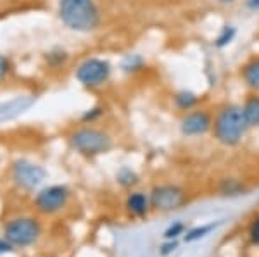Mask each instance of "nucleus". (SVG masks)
<instances>
[{
    "label": "nucleus",
    "instance_id": "f257e3e1",
    "mask_svg": "<svg viewBox=\"0 0 259 257\" xmlns=\"http://www.w3.org/2000/svg\"><path fill=\"white\" fill-rule=\"evenodd\" d=\"M249 124L244 118V111L239 104H225L221 106L212 119L211 133L214 140L223 147H235L244 140Z\"/></svg>",
    "mask_w": 259,
    "mask_h": 257
},
{
    "label": "nucleus",
    "instance_id": "f03ea898",
    "mask_svg": "<svg viewBox=\"0 0 259 257\" xmlns=\"http://www.w3.org/2000/svg\"><path fill=\"white\" fill-rule=\"evenodd\" d=\"M59 19L66 28L78 33H90L100 26L102 14L94 0H59Z\"/></svg>",
    "mask_w": 259,
    "mask_h": 257
},
{
    "label": "nucleus",
    "instance_id": "7ed1b4c3",
    "mask_svg": "<svg viewBox=\"0 0 259 257\" xmlns=\"http://www.w3.org/2000/svg\"><path fill=\"white\" fill-rule=\"evenodd\" d=\"M69 145L76 154L83 157H97L112 148V136L107 131L100 130L95 126H81L71 131Z\"/></svg>",
    "mask_w": 259,
    "mask_h": 257
},
{
    "label": "nucleus",
    "instance_id": "20e7f679",
    "mask_svg": "<svg viewBox=\"0 0 259 257\" xmlns=\"http://www.w3.org/2000/svg\"><path fill=\"white\" fill-rule=\"evenodd\" d=\"M41 235V226L38 219L19 216L14 218L4 226V238L12 247H30Z\"/></svg>",
    "mask_w": 259,
    "mask_h": 257
},
{
    "label": "nucleus",
    "instance_id": "39448f33",
    "mask_svg": "<svg viewBox=\"0 0 259 257\" xmlns=\"http://www.w3.org/2000/svg\"><path fill=\"white\" fill-rule=\"evenodd\" d=\"M111 74L112 68L109 61L99 59V57H89V59L78 64L76 71H74V78L81 86L94 90L106 85L111 80Z\"/></svg>",
    "mask_w": 259,
    "mask_h": 257
},
{
    "label": "nucleus",
    "instance_id": "423d86ee",
    "mask_svg": "<svg viewBox=\"0 0 259 257\" xmlns=\"http://www.w3.org/2000/svg\"><path fill=\"white\" fill-rule=\"evenodd\" d=\"M150 205L157 213H173L185 205L187 190L177 183H161L156 185L149 192Z\"/></svg>",
    "mask_w": 259,
    "mask_h": 257
},
{
    "label": "nucleus",
    "instance_id": "0eeeda50",
    "mask_svg": "<svg viewBox=\"0 0 259 257\" xmlns=\"http://www.w3.org/2000/svg\"><path fill=\"white\" fill-rule=\"evenodd\" d=\"M71 192L64 185H50L41 188L33 198V205L44 216H52L57 214L68 205Z\"/></svg>",
    "mask_w": 259,
    "mask_h": 257
},
{
    "label": "nucleus",
    "instance_id": "6e6552de",
    "mask_svg": "<svg viewBox=\"0 0 259 257\" xmlns=\"http://www.w3.org/2000/svg\"><path fill=\"white\" fill-rule=\"evenodd\" d=\"M45 178H47V171L40 164L31 163L28 159H19L12 166V180L24 190H35L44 183Z\"/></svg>",
    "mask_w": 259,
    "mask_h": 257
},
{
    "label": "nucleus",
    "instance_id": "1a4fd4ad",
    "mask_svg": "<svg viewBox=\"0 0 259 257\" xmlns=\"http://www.w3.org/2000/svg\"><path fill=\"white\" fill-rule=\"evenodd\" d=\"M212 119L214 116L209 111L197 107V109L183 114L182 121H180V131L183 136H189V138L202 136L212 130Z\"/></svg>",
    "mask_w": 259,
    "mask_h": 257
},
{
    "label": "nucleus",
    "instance_id": "9d476101",
    "mask_svg": "<svg viewBox=\"0 0 259 257\" xmlns=\"http://www.w3.org/2000/svg\"><path fill=\"white\" fill-rule=\"evenodd\" d=\"M124 207H126L128 214L133 218H144L149 214V211L152 209L150 205V197L149 193L145 192H132L128 193L126 197V202H124Z\"/></svg>",
    "mask_w": 259,
    "mask_h": 257
},
{
    "label": "nucleus",
    "instance_id": "9b49d317",
    "mask_svg": "<svg viewBox=\"0 0 259 257\" xmlns=\"http://www.w3.org/2000/svg\"><path fill=\"white\" fill-rule=\"evenodd\" d=\"M240 78L245 88L252 93H259V56L250 57L240 68Z\"/></svg>",
    "mask_w": 259,
    "mask_h": 257
},
{
    "label": "nucleus",
    "instance_id": "f8f14e48",
    "mask_svg": "<svg viewBox=\"0 0 259 257\" xmlns=\"http://www.w3.org/2000/svg\"><path fill=\"white\" fill-rule=\"evenodd\" d=\"M200 97L192 90H178L177 93L173 95V106L177 107L178 111H182L183 114L189 113V111H194L199 107Z\"/></svg>",
    "mask_w": 259,
    "mask_h": 257
},
{
    "label": "nucleus",
    "instance_id": "ddd939ff",
    "mask_svg": "<svg viewBox=\"0 0 259 257\" xmlns=\"http://www.w3.org/2000/svg\"><path fill=\"white\" fill-rule=\"evenodd\" d=\"M242 111H244V118L249 128L259 130V93L250 92L242 104Z\"/></svg>",
    "mask_w": 259,
    "mask_h": 257
},
{
    "label": "nucleus",
    "instance_id": "4468645a",
    "mask_svg": "<svg viewBox=\"0 0 259 257\" xmlns=\"http://www.w3.org/2000/svg\"><path fill=\"white\" fill-rule=\"evenodd\" d=\"M116 181L123 186V188H133L137 183H139V175L133 171L128 166H123L118 173H116Z\"/></svg>",
    "mask_w": 259,
    "mask_h": 257
},
{
    "label": "nucleus",
    "instance_id": "2eb2a0df",
    "mask_svg": "<svg viewBox=\"0 0 259 257\" xmlns=\"http://www.w3.org/2000/svg\"><path fill=\"white\" fill-rule=\"evenodd\" d=\"M220 192L223 193V195H240L242 192H244V185H242L240 180H237V178H225L223 181H221V186H220Z\"/></svg>",
    "mask_w": 259,
    "mask_h": 257
},
{
    "label": "nucleus",
    "instance_id": "dca6fc26",
    "mask_svg": "<svg viewBox=\"0 0 259 257\" xmlns=\"http://www.w3.org/2000/svg\"><path fill=\"white\" fill-rule=\"evenodd\" d=\"M218 226V223H211V225H202V226H197V228H192L190 231H187L185 235V242H195V240H200L204 237H207V235L211 233V231H214V228Z\"/></svg>",
    "mask_w": 259,
    "mask_h": 257
},
{
    "label": "nucleus",
    "instance_id": "f3484780",
    "mask_svg": "<svg viewBox=\"0 0 259 257\" xmlns=\"http://www.w3.org/2000/svg\"><path fill=\"white\" fill-rule=\"evenodd\" d=\"M145 66V61L142 59L140 56L133 54V56H128L126 59L123 61V71L124 73H139L144 69Z\"/></svg>",
    "mask_w": 259,
    "mask_h": 257
},
{
    "label": "nucleus",
    "instance_id": "a211bd4d",
    "mask_svg": "<svg viewBox=\"0 0 259 257\" xmlns=\"http://www.w3.org/2000/svg\"><path fill=\"white\" fill-rule=\"evenodd\" d=\"M235 35H237V30L233 26H225L223 30L220 31V35L216 36V40H214V45L218 48H223V47H227V45H230L233 41V38H235Z\"/></svg>",
    "mask_w": 259,
    "mask_h": 257
},
{
    "label": "nucleus",
    "instance_id": "6ab92c4d",
    "mask_svg": "<svg viewBox=\"0 0 259 257\" xmlns=\"http://www.w3.org/2000/svg\"><path fill=\"white\" fill-rule=\"evenodd\" d=\"M45 59H47L49 66H52V68H61L62 64H66L69 56H68V52L61 50V48H56V50H50L47 56H45Z\"/></svg>",
    "mask_w": 259,
    "mask_h": 257
},
{
    "label": "nucleus",
    "instance_id": "aec40b11",
    "mask_svg": "<svg viewBox=\"0 0 259 257\" xmlns=\"http://www.w3.org/2000/svg\"><path fill=\"white\" fill-rule=\"evenodd\" d=\"M183 233H185V225H183V223H173V225L164 231V238L177 240L180 235H183Z\"/></svg>",
    "mask_w": 259,
    "mask_h": 257
},
{
    "label": "nucleus",
    "instance_id": "412c9836",
    "mask_svg": "<svg viewBox=\"0 0 259 257\" xmlns=\"http://www.w3.org/2000/svg\"><path fill=\"white\" fill-rule=\"evenodd\" d=\"M247 235H249V240L252 245H259V216L250 223Z\"/></svg>",
    "mask_w": 259,
    "mask_h": 257
},
{
    "label": "nucleus",
    "instance_id": "4be33fe9",
    "mask_svg": "<svg viewBox=\"0 0 259 257\" xmlns=\"http://www.w3.org/2000/svg\"><path fill=\"white\" fill-rule=\"evenodd\" d=\"M102 116V109L100 107H94V109H89L85 114H83V121H85V124H92V123H95L97 119Z\"/></svg>",
    "mask_w": 259,
    "mask_h": 257
},
{
    "label": "nucleus",
    "instance_id": "5701e85b",
    "mask_svg": "<svg viewBox=\"0 0 259 257\" xmlns=\"http://www.w3.org/2000/svg\"><path fill=\"white\" fill-rule=\"evenodd\" d=\"M9 73H11V61L7 57L0 56V81L6 80Z\"/></svg>",
    "mask_w": 259,
    "mask_h": 257
},
{
    "label": "nucleus",
    "instance_id": "b1692460",
    "mask_svg": "<svg viewBox=\"0 0 259 257\" xmlns=\"http://www.w3.org/2000/svg\"><path fill=\"white\" fill-rule=\"evenodd\" d=\"M178 247L177 240H166V243L161 247V255H169L171 252H175Z\"/></svg>",
    "mask_w": 259,
    "mask_h": 257
},
{
    "label": "nucleus",
    "instance_id": "393cba45",
    "mask_svg": "<svg viewBox=\"0 0 259 257\" xmlns=\"http://www.w3.org/2000/svg\"><path fill=\"white\" fill-rule=\"evenodd\" d=\"M12 248V245L7 240H0V254H6V252H9Z\"/></svg>",
    "mask_w": 259,
    "mask_h": 257
},
{
    "label": "nucleus",
    "instance_id": "a878e982",
    "mask_svg": "<svg viewBox=\"0 0 259 257\" xmlns=\"http://www.w3.org/2000/svg\"><path fill=\"white\" fill-rule=\"evenodd\" d=\"M247 7L250 11L257 12L259 11V0H247Z\"/></svg>",
    "mask_w": 259,
    "mask_h": 257
},
{
    "label": "nucleus",
    "instance_id": "bb28decb",
    "mask_svg": "<svg viewBox=\"0 0 259 257\" xmlns=\"http://www.w3.org/2000/svg\"><path fill=\"white\" fill-rule=\"evenodd\" d=\"M220 4H233L235 0H218Z\"/></svg>",
    "mask_w": 259,
    "mask_h": 257
}]
</instances>
